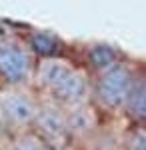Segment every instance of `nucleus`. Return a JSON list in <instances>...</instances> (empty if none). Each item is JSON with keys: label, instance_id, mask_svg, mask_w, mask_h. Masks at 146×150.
Wrapping results in <instances>:
<instances>
[{"label": "nucleus", "instance_id": "nucleus-8", "mask_svg": "<svg viewBox=\"0 0 146 150\" xmlns=\"http://www.w3.org/2000/svg\"><path fill=\"white\" fill-rule=\"evenodd\" d=\"M96 124L94 120V112L90 110L86 104H78L72 106V110L66 114V126L68 132H76V134H86L90 132Z\"/></svg>", "mask_w": 146, "mask_h": 150}, {"label": "nucleus", "instance_id": "nucleus-3", "mask_svg": "<svg viewBox=\"0 0 146 150\" xmlns=\"http://www.w3.org/2000/svg\"><path fill=\"white\" fill-rule=\"evenodd\" d=\"M0 112L8 126L22 128L34 122L36 106L30 96L18 92V90H12V92H4L0 96Z\"/></svg>", "mask_w": 146, "mask_h": 150}, {"label": "nucleus", "instance_id": "nucleus-7", "mask_svg": "<svg viewBox=\"0 0 146 150\" xmlns=\"http://www.w3.org/2000/svg\"><path fill=\"white\" fill-rule=\"evenodd\" d=\"M126 108V112L136 118L138 122H142L146 116V84L144 78H134L132 80V86L126 94V100L122 104Z\"/></svg>", "mask_w": 146, "mask_h": 150}, {"label": "nucleus", "instance_id": "nucleus-2", "mask_svg": "<svg viewBox=\"0 0 146 150\" xmlns=\"http://www.w3.org/2000/svg\"><path fill=\"white\" fill-rule=\"evenodd\" d=\"M32 72L30 54L14 42H0V74L12 84L24 82Z\"/></svg>", "mask_w": 146, "mask_h": 150}, {"label": "nucleus", "instance_id": "nucleus-10", "mask_svg": "<svg viewBox=\"0 0 146 150\" xmlns=\"http://www.w3.org/2000/svg\"><path fill=\"white\" fill-rule=\"evenodd\" d=\"M30 44H32V50L36 54H40V56H44V58L54 56L58 52V48H60L58 38H54V36H50V34H44V32L34 34L30 38Z\"/></svg>", "mask_w": 146, "mask_h": 150}, {"label": "nucleus", "instance_id": "nucleus-12", "mask_svg": "<svg viewBox=\"0 0 146 150\" xmlns=\"http://www.w3.org/2000/svg\"><path fill=\"white\" fill-rule=\"evenodd\" d=\"M128 150H146V136H144L142 128H138L136 132L130 134V138H128Z\"/></svg>", "mask_w": 146, "mask_h": 150}, {"label": "nucleus", "instance_id": "nucleus-9", "mask_svg": "<svg viewBox=\"0 0 146 150\" xmlns=\"http://www.w3.org/2000/svg\"><path fill=\"white\" fill-rule=\"evenodd\" d=\"M90 56V62H92V66L94 68H98L102 72V70H106L108 66H112V64H116V50L110 46H104V44H98V46H92L88 52Z\"/></svg>", "mask_w": 146, "mask_h": 150}, {"label": "nucleus", "instance_id": "nucleus-1", "mask_svg": "<svg viewBox=\"0 0 146 150\" xmlns=\"http://www.w3.org/2000/svg\"><path fill=\"white\" fill-rule=\"evenodd\" d=\"M132 72L124 64H112L106 70H102L98 80V96L108 108H120L126 100V94L132 86Z\"/></svg>", "mask_w": 146, "mask_h": 150}, {"label": "nucleus", "instance_id": "nucleus-13", "mask_svg": "<svg viewBox=\"0 0 146 150\" xmlns=\"http://www.w3.org/2000/svg\"><path fill=\"white\" fill-rule=\"evenodd\" d=\"M44 150H50V148H44Z\"/></svg>", "mask_w": 146, "mask_h": 150}, {"label": "nucleus", "instance_id": "nucleus-11", "mask_svg": "<svg viewBox=\"0 0 146 150\" xmlns=\"http://www.w3.org/2000/svg\"><path fill=\"white\" fill-rule=\"evenodd\" d=\"M44 142L36 136H22L10 146V150H44Z\"/></svg>", "mask_w": 146, "mask_h": 150}, {"label": "nucleus", "instance_id": "nucleus-5", "mask_svg": "<svg viewBox=\"0 0 146 150\" xmlns=\"http://www.w3.org/2000/svg\"><path fill=\"white\" fill-rule=\"evenodd\" d=\"M32 124H36L38 130L42 132V136H46L50 142H60V140L66 138L68 134L66 114L56 106L36 108V116H34Z\"/></svg>", "mask_w": 146, "mask_h": 150}, {"label": "nucleus", "instance_id": "nucleus-4", "mask_svg": "<svg viewBox=\"0 0 146 150\" xmlns=\"http://www.w3.org/2000/svg\"><path fill=\"white\" fill-rule=\"evenodd\" d=\"M52 92L56 94L58 100H62V102L68 104V106H78V104H84L86 98H88L90 82L82 72L72 68L66 76L60 80V84H58Z\"/></svg>", "mask_w": 146, "mask_h": 150}, {"label": "nucleus", "instance_id": "nucleus-6", "mask_svg": "<svg viewBox=\"0 0 146 150\" xmlns=\"http://www.w3.org/2000/svg\"><path fill=\"white\" fill-rule=\"evenodd\" d=\"M70 70H72V66L66 60H62V58H56V56L44 58L40 62V66H38V80H40L42 86L54 90Z\"/></svg>", "mask_w": 146, "mask_h": 150}]
</instances>
